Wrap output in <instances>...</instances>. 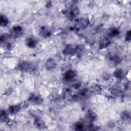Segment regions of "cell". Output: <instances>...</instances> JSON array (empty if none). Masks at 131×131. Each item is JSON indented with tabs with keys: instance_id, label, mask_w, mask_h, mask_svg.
<instances>
[{
	"instance_id": "44dd1931",
	"label": "cell",
	"mask_w": 131,
	"mask_h": 131,
	"mask_svg": "<svg viewBox=\"0 0 131 131\" xmlns=\"http://www.w3.org/2000/svg\"><path fill=\"white\" fill-rule=\"evenodd\" d=\"M129 118V114H128L127 112H125L123 113V115H122V118L124 119V120H126L128 118Z\"/></svg>"
},
{
	"instance_id": "9a60e30c",
	"label": "cell",
	"mask_w": 131,
	"mask_h": 131,
	"mask_svg": "<svg viewBox=\"0 0 131 131\" xmlns=\"http://www.w3.org/2000/svg\"><path fill=\"white\" fill-rule=\"evenodd\" d=\"M110 43V40L107 38H104L101 39L100 41V47L101 48H103L106 47Z\"/></svg>"
},
{
	"instance_id": "9c48e42d",
	"label": "cell",
	"mask_w": 131,
	"mask_h": 131,
	"mask_svg": "<svg viewBox=\"0 0 131 131\" xmlns=\"http://www.w3.org/2000/svg\"><path fill=\"white\" fill-rule=\"evenodd\" d=\"M20 110V106L19 105H15L10 106L8 109V112L11 115H14L17 113Z\"/></svg>"
},
{
	"instance_id": "d6986e66",
	"label": "cell",
	"mask_w": 131,
	"mask_h": 131,
	"mask_svg": "<svg viewBox=\"0 0 131 131\" xmlns=\"http://www.w3.org/2000/svg\"><path fill=\"white\" fill-rule=\"evenodd\" d=\"M84 126L82 123H78L75 125V129L76 130H82L83 129Z\"/></svg>"
},
{
	"instance_id": "2e32d148",
	"label": "cell",
	"mask_w": 131,
	"mask_h": 131,
	"mask_svg": "<svg viewBox=\"0 0 131 131\" xmlns=\"http://www.w3.org/2000/svg\"><path fill=\"white\" fill-rule=\"evenodd\" d=\"M8 114L4 110H2L1 112V121L2 122H6L8 120Z\"/></svg>"
},
{
	"instance_id": "5bb4252c",
	"label": "cell",
	"mask_w": 131,
	"mask_h": 131,
	"mask_svg": "<svg viewBox=\"0 0 131 131\" xmlns=\"http://www.w3.org/2000/svg\"><path fill=\"white\" fill-rule=\"evenodd\" d=\"M119 34V31L117 28H111L108 32V35L110 37H114Z\"/></svg>"
},
{
	"instance_id": "5b68a950",
	"label": "cell",
	"mask_w": 131,
	"mask_h": 131,
	"mask_svg": "<svg viewBox=\"0 0 131 131\" xmlns=\"http://www.w3.org/2000/svg\"><path fill=\"white\" fill-rule=\"evenodd\" d=\"M76 76L75 72L73 70L67 71L64 74V79L66 81H71L72 80L75 76Z\"/></svg>"
},
{
	"instance_id": "3957f363",
	"label": "cell",
	"mask_w": 131,
	"mask_h": 131,
	"mask_svg": "<svg viewBox=\"0 0 131 131\" xmlns=\"http://www.w3.org/2000/svg\"><path fill=\"white\" fill-rule=\"evenodd\" d=\"M78 50V47L73 45H67L63 50V53L66 54H71L75 53Z\"/></svg>"
},
{
	"instance_id": "7402d4cb",
	"label": "cell",
	"mask_w": 131,
	"mask_h": 131,
	"mask_svg": "<svg viewBox=\"0 0 131 131\" xmlns=\"http://www.w3.org/2000/svg\"><path fill=\"white\" fill-rule=\"evenodd\" d=\"M80 85H81L80 83L79 82H78V81H77V82H75V83H73V87L74 88H75V89H78V88L80 86Z\"/></svg>"
},
{
	"instance_id": "8fae6325",
	"label": "cell",
	"mask_w": 131,
	"mask_h": 131,
	"mask_svg": "<svg viewBox=\"0 0 131 131\" xmlns=\"http://www.w3.org/2000/svg\"><path fill=\"white\" fill-rule=\"evenodd\" d=\"M114 77H116L118 79H121L124 77V73L122 69H117L114 72Z\"/></svg>"
},
{
	"instance_id": "277c9868",
	"label": "cell",
	"mask_w": 131,
	"mask_h": 131,
	"mask_svg": "<svg viewBox=\"0 0 131 131\" xmlns=\"http://www.w3.org/2000/svg\"><path fill=\"white\" fill-rule=\"evenodd\" d=\"M79 14V10L77 7H74L68 10L67 12V15L70 18H74L77 17Z\"/></svg>"
},
{
	"instance_id": "30bf717a",
	"label": "cell",
	"mask_w": 131,
	"mask_h": 131,
	"mask_svg": "<svg viewBox=\"0 0 131 131\" xmlns=\"http://www.w3.org/2000/svg\"><path fill=\"white\" fill-rule=\"evenodd\" d=\"M26 45L30 48H34L37 45V41L33 38H28L26 40Z\"/></svg>"
},
{
	"instance_id": "7a4b0ae2",
	"label": "cell",
	"mask_w": 131,
	"mask_h": 131,
	"mask_svg": "<svg viewBox=\"0 0 131 131\" xmlns=\"http://www.w3.org/2000/svg\"><path fill=\"white\" fill-rule=\"evenodd\" d=\"M23 34V29L19 26H14L12 28L11 36L13 37H18L21 36Z\"/></svg>"
},
{
	"instance_id": "ac0fdd59",
	"label": "cell",
	"mask_w": 131,
	"mask_h": 131,
	"mask_svg": "<svg viewBox=\"0 0 131 131\" xmlns=\"http://www.w3.org/2000/svg\"><path fill=\"white\" fill-rule=\"evenodd\" d=\"M88 118L89 119L90 121H94L96 118V115L94 114V113L92 112H89L88 114Z\"/></svg>"
},
{
	"instance_id": "6da1fadb",
	"label": "cell",
	"mask_w": 131,
	"mask_h": 131,
	"mask_svg": "<svg viewBox=\"0 0 131 131\" xmlns=\"http://www.w3.org/2000/svg\"><path fill=\"white\" fill-rule=\"evenodd\" d=\"M18 68L19 70L26 72L32 71L35 69V67L33 63L27 61L20 62L18 66Z\"/></svg>"
},
{
	"instance_id": "ffe728a7",
	"label": "cell",
	"mask_w": 131,
	"mask_h": 131,
	"mask_svg": "<svg viewBox=\"0 0 131 131\" xmlns=\"http://www.w3.org/2000/svg\"><path fill=\"white\" fill-rule=\"evenodd\" d=\"M130 36H131V35H130V31L129 30L126 33L125 40L126 41H129L130 40Z\"/></svg>"
},
{
	"instance_id": "8992f818",
	"label": "cell",
	"mask_w": 131,
	"mask_h": 131,
	"mask_svg": "<svg viewBox=\"0 0 131 131\" xmlns=\"http://www.w3.org/2000/svg\"><path fill=\"white\" fill-rule=\"evenodd\" d=\"M89 24V20L87 18H81L78 21V26L80 29L86 28Z\"/></svg>"
},
{
	"instance_id": "4fadbf2b",
	"label": "cell",
	"mask_w": 131,
	"mask_h": 131,
	"mask_svg": "<svg viewBox=\"0 0 131 131\" xmlns=\"http://www.w3.org/2000/svg\"><path fill=\"white\" fill-rule=\"evenodd\" d=\"M0 20H1V26L2 27H6L9 24V20L8 18L4 15H3V14L1 15Z\"/></svg>"
},
{
	"instance_id": "e0dca14e",
	"label": "cell",
	"mask_w": 131,
	"mask_h": 131,
	"mask_svg": "<svg viewBox=\"0 0 131 131\" xmlns=\"http://www.w3.org/2000/svg\"><path fill=\"white\" fill-rule=\"evenodd\" d=\"M110 59L112 62H113L114 63H116V64L119 63L121 61L120 57H119L118 56H116V55L112 56L111 57Z\"/></svg>"
},
{
	"instance_id": "ba28073f",
	"label": "cell",
	"mask_w": 131,
	"mask_h": 131,
	"mask_svg": "<svg viewBox=\"0 0 131 131\" xmlns=\"http://www.w3.org/2000/svg\"><path fill=\"white\" fill-rule=\"evenodd\" d=\"M45 67L46 69L48 70L54 69L56 67V63L55 60L53 59H48L45 64Z\"/></svg>"
},
{
	"instance_id": "7c38bea8",
	"label": "cell",
	"mask_w": 131,
	"mask_h": 131,
	"mask_svg": "<svg viewBox=\"0 0 131 131\" xmlns=\"http://www.w3.org/2000/svg\"><path fill=\"white\" fill-rule=\"evenodd\" d=\"M29 101H31L32 103H36V104H38L40 103L41 102V99L40 97L37 95H32L29 99Z\"/></svg>"
},
{
	"instance_id": "52a82bcc",
	"label": "cell",
	"mask_w": 131,
	"mask_h": 131,
	"mask_svg": "<svg viewBox=\"0 0 131 131\" xmlns=\"http://www.w3.org/2000/svg\"><path fill=\"white\" fill-rule=\"evenodd\" d=\"M39 33L40 36L43 37H48L51 35V32L49 28L47 27H43L40 29Z\"/></svg>"
}]
</instances>
